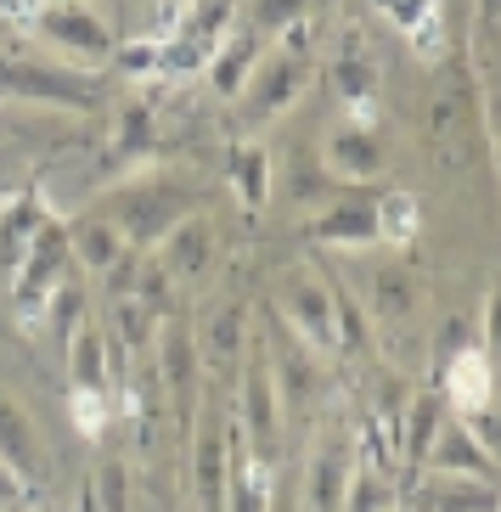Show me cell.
Returning a JSON list of instances; mask_svg holds the SVG:
<instances>
[{
	"instance_id": "6",
	"label": "cell",
	"mask_w": 501,
	"mask_h": 512,
	"mask_svg": "<svg viewBox=\"0 0 501 512\" xmlns=\"http://www.w3.org/2000/svg\"><path fill=\"white\" fill-rule=\"evenodd\" d=\"M46 220H57V214H51V197H46V186H40V169H34L17 192L0 197V282L17 276V265H23V254L34 248V237L46 231Z\"/></svg>"
},
{
	"instance_id": "9",
	"label": "cell",
	"mask_w": 501,
	"mask_h": 512,
	"mask_svg": "<svg viewBox=\"0 0 501 512\" xmlns=\"http://www.w3.org/2000/svg\"><path fill=\"white\" fill-rule=\"evenodd\" d=\"M0 467L12 473L17 496H40L46 484V445H40V428L12 394H0Z\"/></svg>"
},
{
	"instance_id": "8",
	"label": "cell",
	"mask_w": 501,
	"mask_h": 512,
	"mask_svg": "<svg viewBox=\"0 0 501 512\" xmlns=\"http://www.w3.org/2000/svg\"><path fill=\"white\" fill-rule=\"evenodd\" d=\"M440 400L451 417H479V411L496 406V355H490V344H462L451 355V361L440 366Z\"/></svg>"
},
{
	"instance_id": "19",
	"label": "cell",
	"mask_w": 501,
	"mask_h": 512,
	"mask_svg": "<svg viewBox=\"0 0 501 512\" xmlns=\"http://www.w3.org/2000/svg\"><path fill=\"white\" fill-rule=\"evenodd\" d=\"M271 51V40L265 34H254L243 23V29H231L220 46H214V57H209V68H203V79H209V91L220 96V102H237L243 96V85H248V74L259 68V57Z\"/></svg>"
},
{
	"instance_id": "2",
	"label": "cell",
	"mask_w": 501,
	"mask_h": 512,
	"mask_svg": "<svg viewBox=\"0 0 501 512\" xmlns=\"http://www.w3.org/2000/svg\"><path fill=\"white\" fill-rule=\"evenodd\" d=\"M74 254H68V220H46V231L34 237V248L23 254L12 276V327L17 332H46V304L57 293V282L68 276Z\"/></svg>"
},
{
	"instance_id": "42",
	"label": "cell",
	"mask_w": 501,
	"mask_h": 512,
	"mask_svg": "<svg viewBox=\"0 0 501 512\" xmlns=\"http://www.w3.org/2000/svg\"><path fill=\"white\" fill-rule=\"evenodd\" d=\"M34 6H74V0H34Z\"/></svg>"
},
{
	"instance_id": "23",
	"label": "cell",
	"mask_w": 501,
	"mask_h": 512,
	"mask_svg": "<svg viewBox=\"0 0 501 512\" xmlns=\"http://www.w3.org/2000/svg\"><path fill=\"white\" fill-rule=\"evenodd\" d=\"M243 355H248V310L243 304H220V310L209 316V327H203L198 361H209L214 377H231Z\"/></svg>"
},
{
	"instance_id": "33",
	"label": "cell",
	"mask_w": 501,
	"mask_h": 512,
	"mask_svg": "<svg viewBox=\"0 0 501 512\" xmlns=\"http://www.w3.org/2000/svg\"><path fill=\"white\" fill-rule=\"evenodd\" d=\"M113 68H119L124 79H164V34H158V40L113 46Z\"/></svg>"
},
{
	"instance_id": "25",
	"label": "cell",
	"mask_w": 501,
	"mask_h": 512,
	"mask_svg": "<svg viewBox=\"0 0 501 512\" xmlns=\"http://www.w3.org/2000/svg\"><path fill=\"white\" fill-rule=\"evenodd\" d=\"M152 147H158V113H152V102H124L119 119H113V147H107L113 169L147 164Z\"/></svg>"
},
{
	"instance_id": "38",
	"label": "cell",
	"mask_w": 501,
	"mask_h": 512,
	"mask_svg": "<svg viewBox=\"0 0 501 512\" xmlns=\"http://www.w3.org/2000/svg\"><path fill=\"white\" fill-rule=\"evenodd\" d=\"M366 6H372V12H383L400 34H411L417 23H423V17L445 12V0H366Z\"/></svg>"
},
{
	"instance_id": "24",
	"label": "cell",
	"mask_w": 501,
	"mask_h": 512,
	"mask_svg": "<svg viewBox=\"0 0 501 512\" xmlns=\"http://www.w3.org/2000/svg\"><path fill=\"white\" fill-rule=\"evenodd\" d=\"M411 512H496V484L428 473V479L411 490Z\"/></svg>"
},
{
	"instance_id": "7",
	"label": "cell",
	"mask_w": 501,
	"mask_h": 512,
	"mask_svg": "<svg viewBox=\"0 0 501 512\" xmlns=\"http://www.w3.org/2000/svg\"><path fill=\"white\" fill-rule=\"evenodd\" d=\"M304 237L321 242V248H338V254H366V248H378V197L350 186V192L333 197V203L304 226Z\"/></svg>"
},
{
	"instance_id": "43",
	"label": "cell",
	"mask_w": 501,
	"mask_h": 512,
	"mask_svg": "<svg viewBox=\"0 0 501 512\" xmlns=\"http://www.w3.org/2000/svg\"><path fill=\"white\" fill-rule=\"evenodd\" d=\"M310 6H338V0H310Z\"/></svg>"
},
{
	"instance_id": "44",
	"label": "cell",
	"mask_w": 501,
	"mask_h": 512,
	"mask_svg": "<svg viewBox=\"0 0 501 512\" xmlns=\"http://www.w3.org/2000/svg\"><path fill=\"white\" fill-rule=\"evenodd\" d=\"M0 512H23V507H0Z\"/></svg>"
},
{
	"instance_id": "22",
	"label": "cell",
	"mask_w": 501,
	"mask_h": 512,
	"mask_svg": "<svg viewBox=\"0 0 501 512\" xmlns=\"http://www.w3.org/2000/svg\"><path fill=\"white\" fill-rule=\"evenodd\" d=\"M350 473H355V462L344 451H327L321 445L310 462H304V490H299V507L304 512H344V490H350Z\"/></svg>"
},
{
	"instance_id": "11",
	"label": "cell",
	"mask_w": 501,
	"mask_h": 512,
	"mask_svg": "<svg viewBox=\"0 0 501 512\" xmlns=\"http://www.w3.org/2000/svg\"><path fill=\"white\" fill-rule=\"evenodd\" d=\"M158 377H164V394L169 406H175V417L192 422V406H198V338L186 332V321H158Z\"/></svg>"
},
{
	"instance_id": "21",
	"label": "cell",
	"mask_w": 501,
	"mask_h": 512,
	"mask_svg": "<svg viewBox=\"0 0 501 512\" xmlns=\"http://www.w3.org/2000/svg\"><path fill=\"white\" fill-rule=\"evenodd\" d=\"M68 254H74V265H85L91 276H107L124 254H130V242L119 237V226H113L102 209H91V214H79V220H68Z\"/></svg>"
},
{
	"instance_id": "18",
	"label": "cell",
	"mask_w": 501,
	"mask_h": 512,
	"mask_svg": "<svg viewBox=\"0 0 501 512\" xmlns=\"http://www.w3.org/2000/svg\"><path fill=\"white\" fill-rule=\"evenodd\" d=\"M417 304H423V276L411 271V265H372L366 271V310L378 327H406L417 316Z\"/></svg>"
},
{
	"instance_id": "34",
	"label": "cell",
	"mask_w": 501,
	"mask_h": 512,
	"mask_svg": "<svg viewBox=\"0 0 501 512\" xmlns=\"http://www.w3.org/2000/svg\"><path fill=\"white\" fill-rule=\"evenodd\" d=\"M299 17H310V0H254L248 6V29L254 34H282L288 23H299Z\"/></svg>"
},
{
	"instance_id": "17",
	"label": "cell",
	"mask_w": 501,
	"mask_h": 512,
	"mask_svg": "<svg viewBox=\"0 0 501 512\" xmlns=\"http://www.w3.org/2000/svg\"><path fill=\"white\" fill-rule=\"evenodd\" d=\"M321 169H327L333 181L355 186V192H361V186H372V181H383L389 158H383L378 130H355V124L333 130V136H327V152H321Z\"/></svg>"
},
{
	"instance_id": "41",
	"label": "cell",
	"mask_w": 501,
	"mask_h": 512,
	"mask_svg": "<svg viewBox=\"0 0 501 512\" xmlns=\"http://www.w3.org/2000/svg\"><path fill=\"white\" fill-rule=\"evenodd\" d=\"M17 501H23V496H17L12 473H6V467H0V507H17Z\"/></svg>"
},
{
	"instance_id": "16",
	"label": "cell",
	"mask_w": 501,
	"mask_h": 512,
	"mask_svg": "<svg viewBox=\"0 0 501 512\" xmlns=\"http://www.w3.org/2000/svg\"><path fill=\"white\" fill-rule=\"evenodd\" d=\"M271 501H276L271 467H265V456L248 451L243 428L231 422L226 428V512H271Z\"/></svg>"
},
{
	"instance_id": "32",
	"label": "cell",
	"mask_w": 501,
	"mask_h": 512,
	"mask_svg": "<svg viewBox=\"0 0 501 512\" xmlns=\"http://www.w3.org/2000/svg\"><path fill=\"white\" fill-rule=\"evenodd\" d=\"M395 484L389 473H372V467H355L350 490H344V512H395Z\"/></svg>"
},
{
	"instance_id": "20",
	"label": "cell",
	"mask_w": 501,
	"mask_h": 512,
	"mask_svg": "<svg viewBox=\"0 0 501 512\" xmlns=\"http://www.w3.org/2000/svg\"><path fill=\"white\" fill-rule=\"evenodd\" d=\"M62 355H68V389L113 394V344H107L102 321H79L74 338L62 344Z\"/></svg>"
},
{
	"instance_id": "28",
	"label": "cell",
	"mask_w": 501,
	"mask_h": 512,
	"mask_svg": "<svg viewBox=\"0 0 501 512\" xmlns=\"http://www.w3.org/2000/svg\"><path fill=\"white\" fill-rule=\"evenodd\" d=\"M192 490L203 512H226V434L203 428L192 445Z\"/></svg>"
},
{
	"instance_id": "36",
	"label": "cell",
	"mask_w": 501,
	"mask_h": 512,
	"mask_svg": "<svg viewBox=\"0 0 501 512\" xmlns=\"http://www.w3.org/2000/svg\"><path fill=\"white\" fill-rule=\"evenodd\" d=\"M91 507L96 512H130V473H124V462H107L102 473H96Z\"/></svg>"
},
{
	"instance_id": "10",
	"label": "cell",
	"mask_w": 501,
	"mask_h": 512,
	"mask_svg": "<svg viewBox=\"0 0 501 512\" xmlns=\"http://www.w3.org/2000/svg\"><path fill=\"white\" fill-rule=\"evenodd\" d=\"M29 23L40 29V40H51L68 57H91V62L113 57V29H107L85 0H74V6H34Z\"/></svg>"
},
{
	"instance_id": "26",
	"label": "cell",
	"mask_w": 501,
	"mask_h": 512,
	"mask_svg": "<svg viewBox=\"0 0 501 512\" xmlns=\"http://www.w3.org/2000/svg\"><path fill=\"white\" fill-rule=\"evenodd\" d=\"M271 175H276V164H271V152L259 147V141H243V147H231V158H226V181H231V192H237V203H243L248 214H259L265 203H271Z\"/></svg>"
},
{
	"instance_id": "1",
	"label": "cell",
	"mask_w": 501,
	"mask_h": 512,
	"mask_svg": "<svg viewBox=\"0 0 501 512\" xmlns=\"http://www.w3.org/2000/svg\"><path fill=\"white\" fill-rule=\"evenodd\" d=\"M198 192H186L181 181H164V175H136V181H124L107 192V220L119 226V237L130 248H158L169 226H181L186 214H192Z\"/></svg>"
},
{
	"instance_id": "12",
	"label": "cell",
	"mask_w": 501,
	"mask_h": 512,
	"mask_svg": "<svg viewBox=\"0 0 501 512\" xmlns=\"http://www.w3.org/2000/svg\"><path fill=\"white\" fill-rule=\"evenodd\" d=\"M333 91H338V102H344L355 130H372V124H378V62L366 57L361 34H344V40H338Z\"/></svg>"
},
{
	"instance_id": "35",
	"label": "cell",
	"mask_w": 501,
	"mask_h": 512,
	"mask_svg": "<svg viewBox=\"0 0 501 512\" xmlns=\"http://www.w3.org/2000/svg\"><path fill=\"white\" fill-rule=\"evenodd\" d=\"M68 422H74L85 439H102L107 422H113V406L107 394H85V389H68Z\"/></svg>"
},
{
	"instance_id": "15",
	"label": "cell",
	"mask_w": 501,
	"mask_h": 512,
	"mask_svg": "<svg viewBox=\"0 0 501 512\" xmlns=\"http://www.w3.org/2000/svg\"><path fill=\"white\" fill-rule=\"evenodd\" d=\"M237 428H243L248 451L265 456L271 451L276 428H282V400H276V377H271V361L265 355H248V377H243V406H237Z\"/></svg>"
},
{
	"instance_id": "40",
	"label": "cell",
	"mask_w": 501,
	"mask_h": 512,
	"mask_svg": "<svg viewBox=\"0 0 501 512\" xmlns=\"http://www.w3.org/2000/svg\"><path fill=\"white\" fill-rule=\"evenodd\" d=\"M496 23H501V0H479V34H496Z\"/></svg>"
},
{
	"instance_id": "30",
	"label": "cell",
	"mask_w": 501,
	"mask_h": 512,
	"mask_svg": "<svg viewBox=\"0 0 501 512\" xmlns=\"http://www.w3.org/2000/svg\"><path fill=\"white\" fill-rule=\"evenodd\" d=\"M79 321H91V293H85V282L62 276L57 293H51V304H46V332L57 338V344H68Z\"/></svg>"
},
{
	"instance_id": "5",
	"label": "cell",
	"mask_w": 501,
	"mask_h": 512,
	"mask_svg": "<svg viewBox=\"0 0 501 512\" xmlns=\"http://www.w3.org/2000/svg\"><path fill=\"white\" fill-rule=\"evenodd\" d=\"M304 91H310V62H304V57H282V51H265L259 68L248 74L243 96H237V102H243V124H248V130L271 124L276 113H288Z\"/></svg>"
},
{
	"instance_id": "27",
	"label": "cell",
	"mask_w": 501,
	"mask_h": 512,
	"mask_svg": "<svg viewBox=\"0 0 501 512\" xmlns=\"http://www.w3.org/2000/svg\"><path fill=\"white\" fill-rule=\"evenodd\" d=\"M451 417L440 400V389H423L417 400H411L406 411H400V428H395V451L406 456V462H423V451L434 445V434H440V422Z\"/></svg>"
},
{
	"instance_id": "37",
	"label": "cell",
	"mask_w": 501,
	"mask_h": 512,
	"mask_svg": "<svg viewBox=\"0 0 501 512\" xmlns=\"http://www.w3.org/2000/svg\"><path fill=\"white\" fill-rule=\"evenodd\" d=\"M406 40H411V51H417L423 62H445V57H451V29H445V12L423 17V23L406 34Z\"/></svg>"
},
{
	"instance_id": "3",
	"label": "cell",
	"mask_w": 501,
	"mask_h": 512,
	"mask_svg": "<svg viewBox=\"0 0 501 512\" xmlns=\"http://www.w3.org/2000/svg\"><path fill=\"white\" fill-rule=\"evenodd\" d=\"M276 316L282 327L299 338L310 355H338V304H333V282L316 276L310 265H293L276 282Z\"/></svg>"
},
{
	"instance_id": "31",
	"label": "cell",
	"mask_w": 501,
	"mask_h": 512,
	"mask_svg": "<svg viewBox=\"0 0 501 512\" xmlns=\"http://www.w3.org/2000/svg\"><path fill=\"white\" fill-rule=\"evenodd\" d=\"M158 321H164V316H152L136 293H124V299H113V327H107V338H119L124 349H136V355H141V349L158 338Z\"/></svg>"
},
{
	"instance_id": "13",
	"label": "cell",
	"mask_w": 501,
	"mask_h": 512,
	"mask_svg": "<svg viewBox=\"0 0 501 512\" xmlns=\"http://www.w3.org/2000/svg\"><path fill=\"white\" fill-rule=\"evenodd\" d=\"M423 473L490 484V479H496V451H485V445L468 434V422L445 417V422H440V434H434V445L423 451Z\"/></svg>"
},
{
	"instance_id": "14",
	"label": "cell",
	"mask_w": 501,
	"mask_h": 512,
	"mask_svg": "<svg viewBox=\"0 0 501 512\" xmlns=\"http://www.w3.org/2000/svg\"><path fill=\"white\" fill-rule=\"evenodd\" d=\"M158 271L175 287H192L203 271L214 265V220L209 214H186L181 226H169L164 242H158Z\"/></svg>"
},
{
	"instance_id": "4",
	"label": "cell",
	"mask_w": 501,
	"mask_h": 512,
	"mask_svg": "<svg viewBox=\"0 0 501 512\" xmlns=\"http://www.w3.org/2000/svg\"><path fill=\"white\" fill-rule=\"evenodd\" d=\"M0 102H46V107H74V113H85V107L102 102V91L85 74H74V68L0 62Z\"/></svg>"
},
{
	"instance_id": "39",
	"label": "cell",
	"mask_w": 501,
	"mask_h": 512,
	"mask_svg": "<svg viewBox=\"0 0 501 512\" xmlns=\"http://www.w3.org/2000/svg\"><path fill=\"white\" fill-rule=\"evenodd\" d=\"M34 169H40V164H34V158H29L23 147H12V141H0V197H6V192H17V186H23V181L34 175Z\"/></svg>"
},
{
	"instance_id": "29",
	"label": "cell",
	"mask_w": 501,
	"mask_h": 512,
	"mask_svg": "<svg viewBox=\"0 0 501 512\" xmlns=\"http://www.w3.org/2000/svg\"><path fill=\"white\" fill-rule=\"evenodd\" d=\"M423 231V197L417 192H383L378 197V248H411Z\"/></svg>"
}]
</instances>
